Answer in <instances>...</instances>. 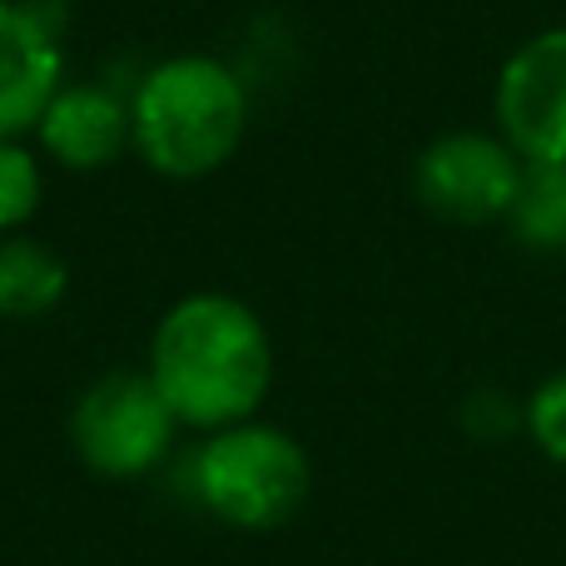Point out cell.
<instances>
[{
	"instance_id": "1",
	"label": "cell",
	"mask_w": 566,
	"mask_h": 566,
	"mask_svg": "<svg viewBox=\"0 0 566 566\" xmlns=\"http://www.w3.org/2000/svg\"><path fill=\"white\" fill-rule=\"evenodd\" d=\"M145 373L179 428L219 432L264 408L274 388V338L234 293H185L155 323Z\"/></svg>"
},
{
	"instance_id": "2",
	"label": "cell",
	"mask_w": 566,
	"mask_h": 566,
	"mask_svg": "<svg viewBox=\"0 0 566 566\" xmlns=\"http://www.w3.org/2000/svg\"><path fill=\"white\" fill-rule=\"evenodd\" d=\"M249 135V85L229 60L185 50L129 85V155L159 179H209Z\"/></svg>"
},
{
	"instance_id": "3",
	"label": "cell",
	"mask_w": 566,
	"mask_h": 566,
	"mask_svg": "<svg viewBox=\"0 0 566 566\" xmlns=\"http://www.w3.org/2000/svg\"><path fill=\"white\" fill-rule=\"evenodd\" d=\"M189 492L209 517L239 532H274L303 512L313 492V462L293 432L274 422H234L205 432L189 458Z\"/></svg>"
},
{
	"instance_id": "4",
	"label": "cell",
	"mask_w": 566,
	"mask_h": 566,
	"mask_svg": "<svg viewBox=\"0 0 566 566\" xmlns=\"http://www.w3.org/2000/svg\"><path fill=\"white\" fill-rule=\"evenodd\" d=\"M175 432L179 418L159 398L155 378L135 368L95 378L70 412V438L85 468L119 482L155 472L175 448Z\"/></svg>"
},
{
	"instance_id": "5",
	"label": "cell",
	"mask_w": 566,
	"mask_h": 566,
	"mask_svg": "<svg viewBox=\"0 0 566 566\" xmlns=\"http://www.w3.org/2000/svg\"><path fill=\"white\" fill-rule=\"evenodd\" d=\"M527 159L497 129H448L412 159V199L458 229L507 224Z\"/></svg>"
},
{
	"instance_id": "6",
	"label": "cell",
	"mask_w": 566,
	"mask_h": 566,
	"mask_svg": "<svg viewBox=\"0 0 566 566\" xmlns=\"http://www.w3.org/2000/svg\"><path fill=\"white\" fill-rule=\"evenodd\" d=\"M492 119L527 165H566V25L537 30L502 60Z\"/></svg>"
},
{
	"instance_id": "7",
	"label": "cell",
	"mask_w": 566,
	"mask_h": 566,
	"mask_svg": "<svg viewBox=\"0 0 566 566\" xmlns=\"http://www.w3.org/2000/svg\"><path fill=\"white\" fill-rule=\"evenodd\" d=\"M30 145L65 175H99L129 155V90L65 75V85L40 109Z\"/></svg>"
},
{
	"instance_id": "8",
	"label": "cell",
	"mask_w": 566,
	"mask_h": 566,
	"mask_svg": "<svg viewBox=\"0 0 566 566\" xmlns=\"http://www.w3.org/2000/svg\"><path fill=\"white\" fill-rule=\"evenodd\" d=\"M65 85V50L50 15L30 0H0V135L35 129L40 109Z\"/></svg>"
},
{
	"instance_id": "9",
	"label": "cell",
	"mask_w": 566,
	"mask_h": 566,
	"mask_svg": "<svg viewBox=\"0 0 566 566\" xmlns=\"http://www.w3.org/2000/svg\"><path fill=\"white\" fill-rule=\"evenodd\" d=\"M70 264L35 234H6L0 239V318L30 323L45 318L65 303Z\"/></svg>"
},
{
	"instance_id": "10",
	"label": "cell",
	"mask_w": 566,
	"mask_h": 566,
	"mask_svg": "<svg viewBox=\"0 0 566 566\" xmlns=\"http://www.w3.org/2000/svg\"><path fill=\"white\" fill-rule=\"evenodd\" d=\"M507 234L527 254H566V165H527L517 199H512Z\"/></svg>"
},
{
	"instance_id": "11",
	"label": "cell",
	"mask_w": 566,
	"mask_h": 566,
	"mask_svg": "<svg viewBox=\"0 0 566 566\" xmlns=\"http://www.w3.org/2000/svg\"><path fill=\"white\" fill-rule=\"evenodd\" d=\"M45 205V159L25 135H0V239L25 234Z\"/></svg>"
},
{
	"instance_id": "12",
	"label": "cell",
	"mask_w": 566,
	"mask_h": 566,
	"mask_svg": "<svg viewBox=\"0 0 566 566\" xmlns=\"http://www.w3.org/2000/svg\"><path fill=\"white\" fill-rule=\"evenodd\" d=\"M522 432L537 442V452L547 462L566 468V368L547 373V378L532 388V398L522 402Z\"/></svg>"
},
{
	"instance_id": "13",
	"label": "cell",
	"mask_w": 566,
	"mask_h": 566,
	"mask_svg": "<svg viewBox=\"0 0 566 566\" xmlns=\"http://www.w3.org/2000/svg\"><path fill=\"white\" fill-rule=\"evenodd\" d=\"M522 422H527L522 418V402L507 398L502 388H478L468 402H462V428H468L472 438H482V442L512 438Z\"/></svg>"
}]
</instances>
